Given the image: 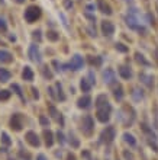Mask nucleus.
Returning a JSON list of instances; mask_svg holds the SVG:
<instances>
[{
	"mask_svg": "<svg viewBox=\"0 0 158 160\" xmlns=\"http://www.w3.org/2000/svg\"><path fill=\"white\" fill-rule=\"evenodd\" d=\"M19 156H21V157H23V159H26V160H31V156L28 154V153H23V151H21V153H19Z\"/></svg>",
	"mask_w": 158,
	"mask_h": 160,
	"instance_id": "nucleus-41",
	"label": "nucleus"
},
{
	"mask_svg": "<svg viewBox=\"0 0 158 160\" xmlns=\"http://www.w3.org/2000/svg\"><path fill=\"white\" fill-rule=\"evenodd\" d=\"M80 89H81L83 92H90V89H92V83L88 82L87 79H81V82H80Z\"/></svg>",
	"mask_w": 158,
	"mask_h": 160,
	"instance_id": "nucleus-21",
	"label": "nucleus"
},
{
	"mask_svg": "<svg viewBox=\"0 0 158 160\" xmlns=\"http://www.w3.org/2000/svg\"><path fill=\"white\" fill-rule=\"evenodd\" d=\"M60 18L62 19V23H64V26L68 28V23H67V19H66V16H64V13H60Z\"/></svg>",
	"mask_w": 158,
	"mask_h": 160,
	"instance_id": "nucleus-40",
	"label": "nucleus"
},
{
	"mask_svg": "<svg viewBox=\"0 0 158 160\" xmlns=\"http://www.w3.org/2000/svg\"><path fill=\"white\" fill-rule=\"evenodd\" d=\"M113 95L118 100H122V98H123V89L120 88V86H118V88L113 90Z\"/></svg>",
	"mask_w": 158,
	"mask_h": 160,
	"instance_id": "nucleus-26",
	"label": "nucleus"
},
{
	"mask_svg": "<svg viewBox=\"0 0 158 160\" xmlns=\"http://www.w3.org/2000/svg\"><path fill=\"white\" fill-rule=\"evenodd\" d=\"M10 98V92L9 90H0V100H7Z\"/></svg>",
	"mask_w": 158,
	"mask_h": 160,
	"instance_id": "nucleus-30",
	"label": "nucleus"
},
{
	"mask_svg": "<svg viewBox=\"0 0 158 160\" xmlns=\"http://www.w3.org/2000/svg\"><path fill=\"white\" fill-rule=\"evenodd\" d=\"M41 9H39L38 6H29L26 10H25V21L28 23H33L36 22L39 18H41Z\"/></svg>",
	"mask_w": 158,
	"mask_h": 160,
	"instance_id": "nucleus-3",
	"label": "nucleus"
},
{
	"mask_svg": "<svg viewBox=\"0 0 158 160\" xmlns=\"http://www.w3.org/2000/svg\"><path fill=\"white\" fill-rule=\"evenodd\" d=\"M67 160H76V156L73 154V153H70V154L67 156Z\"/></svg>",
	"mask_w": 158,
	"mask_h": 160,
	"instance_id": "nucleus-47",
	"label": "nucleus"
},
{
	"mask_svg": "<svg viewBox=\"0 0 158 160\" xmlns=\"http://www.w3.org/2000/svg\"><path fill=\"white\" fill-rule=\"evenodd\" d=\"M44 137H45V144H47V147H51V146L54 144V134H52V131H51V130H45Z\"/></svg>",
	"mask_w": 158,
	"mask_h": 160,
	"instance_id": "nucleus-18",
	"label": "nucleus"
},
{
	"mask_svg": "<svg viewBox=\"0 0 158 160\" xmlns=\"http://www.w3.org/2000/svg\"><path fill=\"white\" fill-rule=\"evenodd\" d=\"M115 128L113 127H106V130H103V133H102V135H100V138H102V141L106 144H110L112 141L115 140Z\"/></svg>",
	"mask_w": 158,
	"mask_h": 160,
	"instance_id": "nucleus-6",
	"label": "nucleus"
},
{
	"mask_svg": "<svg viewBox=\"0 0 158 160\" xmlns=\"http://www.w3.org/2000/svg\"><path fill=\"white\" fill-rule=\"evenodd\" d=\"M102 76H103L104 83H107V84H113V83L116 82V76H115V72H113V70H110V68H106Z\"/></svg>",
	"mask_w": 158,
	"mask_h": 160,
	"instance_id": "nucleus-11",
	"label": "nucleus"
},
{
	"mask_svg": "<svg viewBox=\"0 0 158 160\" xmlns=\"http://www.w3.org/2000/svg\"><path fill=\"white\" fill-rule=\"evenodd\" d=\"M119 74H120V77L125 79V80H129V79L132 77L131 68H129V67H125V66L119 67Z\"/></svg>",
	"mask_w": 158,
	"mask_h": 160,
	"instance_id": "nucleus-16",
	"label": "nucleus"
},
{
	"mask_svg": "<svg viewBox=\"0 0 158 160\" xmlns=\"http://www.w3.org/2000/svg\"><path fill=\"white\" fill-rule=\"evenodd\" d=\"M9 160H15V159H9Z\"/></svg>",
	"mask_w": 158,
	"mask_h": 160,
	"instance_id": "nucleus-50",
	"label": "nucleus"
},
{
	"mask_svg": "<svg viewBox=\"0 0 158 160\" xmlns=\"http://www.w3.org/2000/svg\"><path fill=\"white\" fill-rule=\"evenodd\" d=\"M57 138H58L60 144H64V143H66V140H64V134L61 133V131H58V133H57Z\"/></svg>",
	"mask_w": 158,
	"mask_h": 160,
	"instance_id": "nucleus-37",
	"label": "nucleus"
},
{
	"mask_svg": "<svg viewBox=\"0 0 158 160\" xmlns=\"http://www.w3.org/2000/svg\"><path fill=\"white\" fill-rule=\"evenodd\" d=\"M25 138H26V141L31 144L32 147H39V146H41V140H39V137L36 135V133H33V131H28Z\"/></svg>",
	"mask_w": 158,
	"mask_h": 160,
	"instance_id": "nucleus-9",
	"label": "nucleus"
},
{
	"mask_svg": "<svg viewBox=\"0 0 158 160\" xmlns=\"http://www.w3.org/2000/svg\"><path fill=\"white\" fill-rule=\"evenodd\" d=\"M10 80V72L6 70V68H0V82H9Z\"/></svg>",
	"mask_w": 158,
	"mask_h": 160,
	"instance_id": "nucleus-20",
	"label": "nucleus"
},
{
	"mask_svg": "<svg viewBox=\"0 0 158 160\" xmlns=\"http://www.w3.org/2000/svg\"><path fill=\"white\" fill-rule=\"evenodd\" d=\"M47 38H48L49 41L55 42V41H58V39H60V33H57L55 31H48V32H47Z\"/></svg>",
	"mask_w": 158,
	"mask_h": 160,
	"instance_id": "nucleus-23",
	"label": "nucleus"
},
{
	"mask_svg": "<svg viewBox=\"0 0 158 160\" xmlns=\"http://www.w3.org/2000/svg\"><path fill=\"white\" fill-rule=\"evenodd\" d=\"M48 111H49V114H51V116H52V119H55V121H58V122L61 124V125L64 124V119H62V116H61V114L58 112V109H57L55 106L51 105V106L48 108Z\"/></svg>",
	"mask_w": 158,
	"mask_h": 160,
	"instance_id": "nucleus-13",
	"label": "nucleus"
},
{
	"mask_svg": "<svg viewBox=\"0 0 158 160\" xmlns=\"http://www.w3.org/2000/svg\"><path fill=\"white\" fill-rule=\"evenodd\" d=\"M135 60L139 63V64H142V66H149V61H147L145 58H144V55L139 54V53H136L135 54Z\"/></svg>",
	"mask_w": 158,
	"mask_h": 160,
	"instance_id": "nucleus-25",
	"label": "nucleus"
},
{
	"mask_svg": "<svg viewBox=\"0 0 158 160\" xmlns=\"http://www.w3.org/2000/svg\"><path fill=\"white\" fill-rule=\"evenodd\" d=\"M90 103H92V98H90L88 95H84V96H81L80 99L77 100V106H78L80 109H86V108H88Z\"/></svg>",
	"mask_w": 158,
	"mask_h": 160,
	"instance_id": "nucleus-12",
	"label": "nucleus"
},
{
	"mask_svg": "<svg viewBox=\"0 0 158 160\" xmlns=\"http://www.w3.org/2000/svg\"><path fill=\"white\" fill-rule=\"evenodd\" d=\"M32 37L36 39V41H41V31H39V29L33 31V32H32Z\"/></svg>",
	"mask_w": 158,
	"mask_h": 160,
	"instance_id": "nucleus-36",
	"label": "nucleus"
},
{
	"mask_svg": "<svg viewBox=\"0 0 158 160\" xmlns=\"http://www.w3.org/2000/svg\"><path fill=\"white\" fill-rule=\"evenodd\" d=\"M0 32L2 33L7 32V23H6L5 19H2V18H0Z\"/></svg>",
	"mask_w": 158,
	"mask_h": 160,
	"instance_id": "nucleus-32",
	"label": "nucleus"
},
{
	"mask_svg": "<svg viewBox=\"0 0 158 160\" xmlns=\"http://www.w3.org/2000/svg\"><path fill=\"white\" fill-rule=\"evenodd\" d=\"M32 93H33V98H35V99H38V98H39L38 89H36V88H32Z\"/></svg>",
	"mask_w": 158,
	"mask_h": 160,
	"instance_id": "nucleus-42",
	"label": "nucleus"
},
{
	"mask_svg": "<svg viewBox=\"0 0 158 160\" xmlns=\"http://www.w3.org/2000/svg\"><path fill=\"white\" fill-rule=\"evenodd\" d=\"M88 79H90V80H88L90 83H94V74H93V72L88 73Z\"/></svg>",
	"mask_w": 158,
	"mask_h": 160,
	"instance_id": "nucleus-46",
	"label": "nucleus"
},
{
	"mask_svg": "<svg viewBox=\"0 0 158 160\" xmlns=\"http://www.w3.org/2000/svg\"><path fill=\"white\" fill-rule=\"evenodd\" d=\"M81 130H83V134H86V135H92L93 130H94V122H93V118L90 115H86L83 118L81 121Z\"/></svg>",
	"mask_w": 158,
	"mask_h": 160,
	"instance_id": "nucleus-4",
	"label": "nucleus"
},
{
	"mask_svg": "<svg viewBox=\"0 0 158 160\" xmlns=\"http://www.w3.org/2000/svg\"><path fill=\"white\" fill-rule=\"evenodd\" d=\"M28 55H29V58H31V61H33V63H36V64H39L41 63V53H39V48L36 44H32L31 47H29V50H28Z\"/></svg>",
	"mask_w": 158,
	"mask_h": 160,
	"instance_id": "nucleus-5",
	"label": "nucleus"
},
{
	"mask_svg": "<svg viewBox=\"0 0 158 160\" xmlns=\"http://www.w3.org/2000/svg\"><path fill=\"white\" fill-rule=\"evenodd\" d=\"M110 112H112V106H110L109 102H104L102 105L97 106V111H96V116L100 122H107L110 119Z\"/></svg>",
	"mask_w": 158,
	"mask_h": 160,
	"instance_id": "nucleus-2",
	"label": "nucleus"
},
{
	"mask_svg": "<svg viewBox=\"0 0 158 160\" xmlns=\"http://www.w3.org/2000/svg\"><path fill=\"white\" fill-rule=\"evenodd\" d=\"M83 64H84V61H83V57L81 55H73V58H71V63L68 64V67H70L71 70H74V72H77V70H80V68H83Z\"/></svg>",
	"mask_w": 158,
	"mask_h": 160,
	"instance_id": "nucleus-8",
	"label": "nucleus"
},
{
	"mask_svg": "<svg viewBox=\"0 0 158 160\" xmlns=\"http://www.w3.org/2000/svg\"><path fill=\"white\" fill-rule=\"evenodd\" d=\"M2 143L5 144V146H7V147H9V146H10L12 144V141H10V138H9V135H7V134L6 133H2Z\"/></svg>",
	"mask_w": 158,
	"mask_h": 160,
	"instance_id": "nucleus-28",
	"label": "nucleus"
},
{
	"mask_svg": "<svg viewBox=\"0 0 158 160\" xmlns=\"http://www.w3.org/2000/svg\"><path fill=\"white\" fill-rule=\"evenodd\" d=\"M139 80H141L144 84H147L148 88H151L152 83H154L152 76H148V74H145V73H141V74H139Z\"/></svg>",
	"mask_w": 158,
	"mask_h": 160,
	"instance_id": "nucleus-19",
	"label": "nucleus"
},
{
	"mask_svg": "<svg viewBox=\"0 0 158 160\" xmlns=\"http://www.w3.org/2000/svg\"><path fill=\"white\" fill-rule=\"evenodd\" d=\"M13 61V55L9 51L0 50V63H12Z\"/></svg>",
	"mask_w": 158,
	"mask_h": 160,
	"instance_id": "nucleus-15",
	"label": "nucleus"
},
{
	"mask_svg": "<svg viewBox=\"0 0 158 160\" xmlns=\"http://www.w3.org/2000/svg\"><path fill=\"white\" fill-rule=\"evenodd\" d=\"M97 7H99V10L102 12V13H104V15H112V7H110L104 0H99Z\"/></svg>",
	"mask_w": 158,
	"mask_h": 160,
	"instance_id": "nucleus-14",
	"label": "nucleus"
},
{
	"mask_svg": "<svg viewBox=\"0 0 158 160\" xmlns=\"http://www.w3.org/2000/svg\"><path fill=\"white\" fill-rule=\"evenodd\" d=\"M36 160H47V157H45L44 154H38V157H36Z\"/></svg>",
	"mask_w": 158,
	"mask_h": 160,
	"instance_id": "nucleus-48",
	"label": "nucleus"
},
{
	"mask_svg": "<svg viewBox=\"0 0 158 160\" xmlns=\"http://www.w3.org/2000/svg\"><path fill=\"white\" fill-rule=\"evenodd\" d=\"M123 156H125L126 160H134V156H132L131 153H128V151H123Z\"/></svg>",
	"mask_w": 158,
	"mask_h": 160,
	"instance_id": "nucleus-39",
	"label": "nucleus"
},
{
	"mask_svg": "<svg viewBox=\"0 0 158 160\" xmlns=\"http://www.w3.org/2000/svg\"><path fill=\"white\" fill-rule=\"evenodd\" d=\"M39 122H41V125H44V127H48V125H49V119L45 115L39 116Z\"/></svg>",
	"mask_w": 158,
	"mask_h": 160,
	"instance_id": "nucleus-34",
	"label": "nucleus"
},
{
	"mask_svg": "<svg viewBox=\"0 0 158 160\" xmlns=\"http://www.w3.org/2000/svg\"><path fill=\"white\" fill-rule=\"evenodd\" d=\"M52 66L55 67V70H57V72H60V70H61V68H60V67H61V64H60V63H58V61H57V60H54V61H52Z\"/></svg>",
	"mask_w": 158,
	"mask_h": 160,
	"instance_id": "nucleus-38",
	"label": "nucleus"
},
{
	"mask_svg": "<svg viewBox=\"0 0 158 160\" xmlns=\"http://www.w3.org/2000/svg\"><path fill=\"white\" fill-rule=\"evenodd\" d=\"M55 89H57V92H58V99L66 100V95L62 93V86H61L60 83H55Z\"/></svg>",
	"mask_w": 158,
	"mask_h": 160,
	"instance_id": "nucleus-27",
	"label": "nucleus"
},
{
	"mask_svg": "<svg viewBox=\"0 0 158 160\" xmlns=\"http://www.w3.org/2000/svg\"><path fill=\"white\" fill-rule=\"evenodd\" d=\"M22 77H23V80H26V82H32L33 80V72L29 66H25L23 73H22Z\"/></svg>",
	"mask_w": 158,
	"mask_h": 160,
	"instance_id": "nucleus-17",
	"label": "nucleus"
},
{
	"mask_svg": "<svg viewBox=\"0 0 158 160\" xmlns=\"http://www.w3.org/2000/svg\"><path fill=\"white\" fill-rule=\"evenodd\" d=\"M86 10L87 12H94V5H87L86 6Z\"/></svg>",
	"mask_w": 158,
	"mask_h": 160,
	"instance_id": "nucleus-45",
	"label": "nucleus"
},
{
	"mask_svg": "<svg viewBox=\"0 0 158 160\" xmlns=\"http://www.w3.org/2000/svg\"><path fill=\"white\" fill-rule=\"evenodd\" d=\"M116 50L119 51V53H128V47L123 45L122 42H118V44H116Z\"/></svg>",
	"mask_w": 158,
	"mask_h": 160,
	"instance_id": "nucleus-33",
	"label": "nucleus"
},
{
	"mask_svg": "<svg viewBox=\"0 0 158 160\" xmlns=\"http://www.w3.org/2000/svg\"><path fill=\"white\" fill-rule=\"evenodd\" d=\"M102 32L104 37H112L115 33V25L110 21H103L102 22Z\"/></svg>",
	"mask_w": 158,
	"mask_h": 160,
	"instance_id": "nucleus-10",
	"label": "nucleus"
},
{
	"mask_svg": "<svg viewBox=\"0 0 158 160\" xmlns=\"http://www.w3.org/2000/svg\"><path fill=\"white\" fill-rule=\"evenodd\" d=\"M48 92H49V95H51V98H52V99H57V96H55V93H54V89L49 88V89H48Z\"/></svg>",
	"mask_w": 158,
	"mask_h": 160,
	"instance_id": "nucleus-44",
	"label": "nucleus"
},
{
	"mask_svg": "<svg viewBox=\"0 0 158 160\" xmlns=\"http://www.w3.org/2000/svg\"><path fill=\"white\" fill-rule=\"evenodd\" d=\"M12 90H15V93H16L22 100H25V98H23V93H22V89H21V86H19L17 83H13V84H12Z\"/></svg>",
	"mask_w": 158,
	"mask_h": 160,
	"instance_id": "nucleus-24",
	"label": "nucleus"
},
{
	"mask_svg": "<svg viewBox=\"0 0 158 160\" xmlns=\"http://www.w3.org/2000/svg\"><path fill=\"white\" fill-rule=\"evenodd\" d=\"M126 23H128V26L131 28V29H135L138 32L145 33V31H147L145 26L138 21V12H136L135 9H131V12L128 13V16H126Z\"/></svg>",
	"mask_w": 158,
	"mask_h": 160,
	"instance_id": "nucleus-1",
	"label": "nucleus"
},
{
	"mask_svg": "<svg viewBox=\"0 0 158 160\" xmlns=\"http://www.w3.org/2000/svg\"><path fill=\"white\" fill-rule=\"evenodd\" d=\"M23 127V121H22V115L21 114H13L10 118V128L15 131H21Z\"/></svg>",
	"mask_w": 158,
	"mask_h": 160,
	"instance_id": "nucleus-7",
	"label": "nucleus"
},
{
	"mask_svg": "<svg viewBox=\"0 0 158 160\" xmlns=\"http://www.w3.org/2000/svg\"><path fill=\"white\" fill-rule=\"evenodd\" d=\"M17 3H23V2H25V0H16Z\"/></svg>",
	"mask_w": 158,
	"mask_h": 160,
	"instance_id": "nucleus-49",
	"label": "nucleus"
},
{
	"mask_svg": "<svg viewBox=\"0 0 158 160\" xmlns=\"http://www.w3.org/2000/svg\"><path fill=\"white\" fill-rule=\"evenodd\" d=\"M42 73H44V76H45L47 79H52V76H54V74L51 73V70H49L48 67H44V68H42Z\"/></svg>",
	"mask_w": 158,
	"mask_h": 160,
	"instance_id": "nucleus-35",
	"label": "nucleus"
},
{
	"mask_svg": "<svg viewBox=\"0 0 158 160\" xmlns=\"http://www.w3.org/2000/svg\"><path fill=\"white\" fill-rule=\"evenodd\" d=\"M123 140H125V141L129 144V146H132V147H134V146H136V140H135V137H134L132 134L125 133V134H123Z\"/></svg>",
	"mask_w": 158,
	"mask_h": 160,
	"instance_id": "nucleus-22",
	"label": "nucleus"
},
{
	"mask_svg": "<svg viewBox=\"0 0 158 160\" xmlns=\"http://www.w3.org/2000/svg\"><path fill=\"white\" fill-rule=\"evenodd\" d=\"M64 6H66L67 9H71L73 7V3H71L70 0H64Z\"/></svg>",
	"mask_w": 158,
	"mask_h": 160,
	"instance_id": "nucleus-43",
	"label": "nucleus"
},
{
	"mask_svg": "<svg viewBox=\"0 0 158 160\" xmlns=\"http://www.w3.org/2000/svg\"><path fill=\"white\" fill-rule=\"evenodd\" d=\"M88 61H90L92 66H100V64H102V58H100V57H90Z\"/></svg>",
	"mask_w": 158,
	"mask_h": 160,
	"instance_id": "nucleus-29",
	"label": "nucleus"
},
{
	"mask_svg": "<svg viewBox=\"0 0 158 160\" xmlns=\"http://www.w3.org/2000/svg\"><path fill=\"white\" fill-rule=\"evenodd\" d=\"M134 98H135L136 100H139V99H142L144 98V95H142V90H139V89H134Z\"/></svg>",
	"mask_w": 158,
	"mask_h": 160,
	"instance_id": "nucleus-31",
	"label": "nucleus"
}]
</instances>
